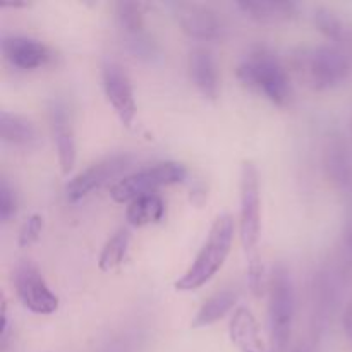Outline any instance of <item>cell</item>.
Segmentation results:
<instances>
[{
	"label": "cell",
	"instance_id": "obj_1",
	"mask_svg": "<svg viewBox=\"0 0 352 352\" xmlns=\"http://www.w3.org/2000/svg\"><path fill=\"white\" fill-rule=\"evenodd\" d=\"M237 79L241 85L277 107H289L294 98L291 78L277 55L265 47L251 50L237 65Z\"/></svg>",
	"mask_w": 352,
	"mask_h": 352
},
{
	"label": "cell",
	"instance_id": "obj_2",
	"mask_svg": "<svg viewBox=\"0 0 352 352\" xmlns=\"http://www.w3.org/2000/svg\"><path fill=\"white\" fill-rule=\"evenodd\" d=\"M234 219L230 215H220L213 222L212 229H210L208 237H206L205 244L199 250L198 256L195 258L191 267L186 270V274L175 282V289L181 292H191L196 289L203 287L208 284L217 272L223 267L227 256L230 253L234 241Z\"/></svg>",
	"mask_w": 352,
	"mask_h": 352
},
{
	"label": "cell",
	"instance_id": "obj_3",
	"mask_svg": "<svg viewBox=\"0 0 352 352\" xmlns=\"http://www.w3.org/2000/svg\"><path fill=\"white\" fill-rule=\"evenodd\" d=\"M296 316V291L291 272L275 265L268 285V329L272 352H284L292 333Z\"/></svg>",
	"mask_w": 352,
	"mask_h": 352
},
{
	"label": "cell",
	"instance_id": "obj_4",
	"mask_svg": "<svg viewBox=\"0 0 352 352\" xmlns=\"http://www.w3.org/2000/svg\"><path fill=\"white\" fill-rule=\"evenodd\" d=\"M294 67L315 91H327L342 85L351 72L349 58L333 45L305 48L294 55Z\"/></svg>",
	"mask_w": 352,
	"mask_h": 352
},
{
	"label": "cell",
	"instance_id": "obj_5",
	"mask_svg": "<svg viewBox=\"0 0 352 352\" xmlns=\"http://www.w3.org/2000/svg\"><path fill=\"white\" fill-rule=\"evenodd\" d=\"M239 236L246 254L256 256L261 236V196L260 174L251 160L241 164L239 174Z\"/></svg>",
	"mask_w": 352,
	"mask_h": 352
},
{
	"label": "cell",
	"instance_id": "obj_6",
	"mask_svg": "<svg viewBox=\"0 0 352 352\" xmlns=\"http://www.w3.org/2000/svg\"><path fill=\"white\" fill-rule=\"evenodd\" d=\"M188 177V170L179 162H162L151 167L141 168L110 188V198L116 203H131L140 196L151 195L164 186L179 184Z\"/></svg>",
	"mask_w": 352,
	"mask_h": 352
},
{
	"label": "cell",
	"instance_id": "obj_7",
	"mask_svg": "<svg viewBox=\"0 0 352 352\" xmlns=\"http://www.w3.org/2000/svg\"><path fill=\"white\" fill-rule=\"evenodd\" d=\"M16 291L24 308L34 315H52L58 309V298L50 291L36 265L23 260L14 272Z\"/></svg>",
	"mask_w": 352,
	"mask_h": 352
},
{
	"label": "cell",
	"instance_id": "obj_8",
	"mask_svg": "<svg viewBox=\"0 0 352 352\" xmlns=\"http://www.w3.org/2000/svg\"><path fill=\"white\" fill-rule=\"evenodd\" d=\"M131 165L129 155H112L103 160L96 162V164L89 165L86 170L76 175L65 188V196L67 201L76 203L79 199L86 198L91 195L95 189L102 188L103 184L110 182L112 179L119 177L124 170Z\"/></svg>",
	"mask_w": 352,
	"mask_h": 352
},
{
	"label": "cell",
	"instance_id": "obj_9",
	"mask_svg": "<svg viewBox=\"0 0 352 352\" xmlns=\"http://www.w3.org/2000/svg\"><path fill=\"white\" fill-rule=\"evenodd\" d=\"M103 91L113 112L126 127L133 126L138 113L134 89L127 72L116 62H107L102 71Z\"/></svg>",
	"mask_w": 352,
	"mask_h": 352
},
{
	"label": "cell",
	"instance_id": "obj_10",
	"mask_svg": "<svg viewBox=\"0 0 352 352\" xmlns=\"http://www.w3.org/2000/svg\"><path fill=\"white\" fill-rule=\"evenodd\" d=\"M174 7L181 30L189 38L212 41L220 40L226 34V24L210 7L198 3H175Z\"/></svg>",
	"mask_w": 352,
	"mask_h": 352
},
{
	"label": "cell",
	"instance_id": "obj_11",
	"mask_svg": "<svg viewBox=\"0 0 352 352\" xmlns=\"http://www.w3.org/2000/svg\"><path fill=\"white\" fill-rule=\"evenodd\" d=\"M48 119H50L52 138H54L55 148H57L58 165H60L62 174L67 175L74 168L76 157H78L71 110L60 100H54L48 109Z\"/></svg>",
	"mask_w": 352,
	"mask_h": 352
},
{
	"label": "cell",
	"instance_id": "obj_12",
	"mask_svg": "<svg viewBox=\"0 0 352 352\" xmlns=\"http://www.w3.org/2000/svg\"><path fill=\"white\" fill-rule=\"evenodd\" d=\"M2 54L12 67L21 71H34L50 60L52 54L41 41L30 36H3Z\"/></svg>",
	"mask_w": 352,
	"mask_h": 352
},
{
	"label": "cell",
	"instance_id": "obj_13",
	"mask_svg": "<svg viewBox=\"0 0 352 352\" xmlns=\"http://www.w3.org/2000/svg\"><path fill=\"white\" fill-rule=\"evenodd\" d=\"M188 69L196 89L206 100L215 102L220 93V79L219 71H217L215 57L212 55V52L203 47L191 50L188 57Z\"/></svg>",
	"mask_w": 352,
	"mask_h": 352
},
{
	"label": "cell",
	"instance_id": "obj_14",
	"mask_svg": "<svg viewBox=\"0 0 352 352\" xmlns=\"http://www.w3.org/2000/svg\"><path fill=\"white\" fill-rule=\"evenodd\" d=\"M229 336L234 346L241 352H272L270 346H267L261 337L256 318L244 306H239L234 311L229 323Z\"/></svg>",
	"mask_w": 352,
	"mask_h": 352
},
{
	"label": "cell",
	"instance_id": "obj_15",
	"mask_svg": "<svg viewBox=\"0 0 352 352\" xmlns=\"http://www.w3.org/2000/svg\"><path fill=\"white\" fill-rule=\"evenodd\" d=\"M236 7L254 23L278 24L298 16V3L277 0H241Z\"/></svg>",
	"mask_w": 352,
	"mask_h": 352
},
{
	"label": "cell",
	"instance_id": "obj_16",
	"mask_svg": "<svg viewBox=\"0 0 352 352\" xmlns=\"http://www.w3.org/2000/svg\"><path fill=\"white\" fill-rule=\"evenodd\" d=\"M237 299H239V294L232 289H223V291L215 292L203 302L201 308L192 318L191 327L192 329H205V327L220 322L223 316L232 311L234 306L237 305Z\"/></svg>",
	"mask_w": 352,
	"mask_h": 352
},
{
	"label": "cell",
	"instance_id": "obj_17",
	"mask_svg": "<svg viewBox=\"0 0 352 352\" xmlns=\"http://www.w3.org/2000/svg\"><path fill=\"white\" fill-rule=\"evenodd\" d=\"M0 138L14 146H31L36 143L38 131L26 117L2 110L0 112Z\"/></svg>",
	"mask_w": 352,
	"mask_h": 352
},
{
	"label": "cell",
	"instance_id": "obj_18",
	"mask_svg": "<svg viewBox=\"0 0 352 352\" xmlns=\"http://www.w3.org/2000/svg\"><path fill=\"white\" fill-rule=\"evenodd\" d=\"M165 215V203L158 195L140 196L126 210V220L131 227H146L158 223Z\"/></svg>",
	"mask_w": 352,
	"mask_h": 352
},
{
	"label": "cell",
	"instance_id": "obj_19",
	"mask_svg": "<svg viewBox=\"0 0 352 352\" xmlns=\"http://www.w3.org/2000/svg\"><path fill=\"white\" fill-rule=\"evenodd\" d=\"M325 167L329 177L340 188H349L352 184V162L347 153L346 143L336 138L330 141L325 153Z\"/></svg>",
	"mask_w": 352,
	"mask_h": 352
},
{
	"label": "cell",
	"instance_id": "obj_20",
	"mask_svg": "<svg viewBox=\"0 0 352 352\" xmlns=\"http://www.w3.org/2000/svg\"><path fill=\"white\" fill-rule=\"evenodd\" d=\"M131 232L127 229H119L103 246L98 258V268L102 272H112L119 268L126 260L129 250Z\"/></svg>",
	"mask_w": 352,
	"mask_h": 352
},
{
	"label": "cell",
	"instance_id": "obj_21",
	"mask_svg": "<svg viewBox=\"0 0 352 352\" xmlns=\"http://www.w3.org/2000/svg\"><path fill=\"white\" fill-rule=\"evenodd\" d=\"M116 19L119 24V30L122 31L124 38L136 36V34L144 33V17L143 7L138 2H129V0H120L116 3Z\"/></svg>",
	"mask_w": 352,
	"mask_h": 352
},
{
	"label": "cell",
	"instance_id": "obj_22",
	"mask_svg": "<svg viewBox=\"0 0 352 352\" xmlns=\"http://www.w3.org/2000/svg\"><path fill=\"white\" fill-rule=\"evenodd\" d=\"M313 19H315L316 28H318L329 40L344 41L347 28L344 26L342 21H340L332 10L325 9V7H318V9L315 10V14H313Z\"/></svg>",
	"mask_w": 352,
	"mask_h": 352
},
{
	"label": "cell",
	"instance_id": "obj_23",
	"mask_svg": "<svg viewBox=\"0 0 352 352\" xmlns=\"http://www.w3.org/2000/svg\"><path fill=\"white\" fill-rule=\"evenodd\" d=\"M17 213L16 189L9 184L6 177L0 181V222L9 223Z\"/></svg>",
	"mask_w": 352,
	"mask_h": 352
},
{
	"label": "cell",
	"instance_id": "obj_24",
	"mask_svg": "<svg viewBox=\"0 0 352 352\" xmlns=\"http://www.w3.org/2000/svg\"><path fill=\"white\" fill-rule=\"evenodd\" d=\"M41 230H43V217L38 215V213H33L26 219V222L23 223L19 230V243L21 248H30L31 244L36 243L41 236Z\"/></svg>",
	"mask_w": 352,
	"mask_h": 352
},
{
	"label": "cell",
	"instance_id": "obj_25",
	"mask_svg": "<svg viewBox=\"0 0 352 352\" xmlns=\"http://www.w3.org/2000/svg\"><path fill=\"white\" fill-rule=\"evenodd\" d=\"M250 285L254 296H263L265 289V270L260 258L254 256L250 260Z\"/></svg>",
	"mask_w": 352,
	"mask_h": 352
},
{
	"label": "cell",
	"instance_id": "obj_26",
	"mask_svg": "<svg viewBox=\"0 0 352 352\" xmlns=\"http://www.w3.org/2000/svg\"><path fill=\"white\" fill-rule=\"evenodd\" d=\"M342 325H344V332H346V336L349 337V340L352 342V299L347 302L346 309H344Z\"/></svg>",
	"mask_w": 352,
	"mask_h": 352
},
{
	"label": "cell",
	"instance_id": "obj_27",
	"mask_svg": "<svg viewBox=\"0 0 352 352\" xmlns=\"http://www.w3.org/2000/svg\"><path fill=\"white\" fill-rule=\"evenodd\" d=\"M344 41H346V43L349 45V48H351V52H352V30H347L346 38H344Z\"/></svg>",
	"mask_w": 352,
	"mask_h": 352
},
{
	"label": "cell",
	"instance_id": "obj_28",
	"mask_svg": "<svg viewBox=\"0 0 352 352\" xmlns=\"http://www.w3.org/2000/svg\"><path fill=\"white\" fill-rule=\"evenodd\" d=\"M351 138H352V120H351Z\"/></svg>",
	"mask_w": 352,
	"mask_h": 352
}]
</instances>
